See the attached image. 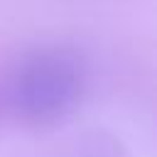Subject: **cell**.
Masks as SVG:
<instances>
[{
    "instance_id": "obj_3",
    "label": "cell",
    "mask_w": 157,
    "mask_h": 157,
    "mask_svg": "<svg viewBox=\"0 0 157 157\" xmlns=\"http://www.w3.org/2000/svg\"><path fill=\"white\" fill-rule=\"evenodd\" d=\"M7 115V108H5V93H2V86H0V120Z\"/></svg>"
},
{
    "instance_id": "obj_2",
    "label": "cell",
    "mask_w": 157,
    "mask_h": 157,
    "mask_svg": "<svg viewBox=\"0 0 157 157\" xmlns=\"http://www.w3.org/2000/svg\"><path fill=\"white\" fill-rule=\"evenodd\" d=\"M61 157H130V150L113 130L88 128L69 142V150Z\"/></svg>"
},
{
    "instance_id": "obj_1",
    "label": "cell",
    "mask_w": 157,
    "mask_h": 157,
    "mask_svg": "<svg viewBox=\"0 0 157 157\" xmlns=\"http://www.w3.org/2000/svg\"><path fill=\"white\" fill-rule=\"evenodd\" d=\"M88 69L69 47H44L25 56L2 86L7 113L29 130H54L81 105Z\"/></svg>"
},
{
    "instance_id": "obj_4",
    "label": "cell",
    "mask_w": 157,
    "mask_h": 157,
    "mask_svg": "<svg viewBox=\"0 0 157 157\" xmlns=\"http://www.w3.org/2000/svg\"><path fill=\"white\" fill-rule=\"evenodd\" d=\"M56 157H61V155H56Z\"/></svg>"
}]
</instances>
